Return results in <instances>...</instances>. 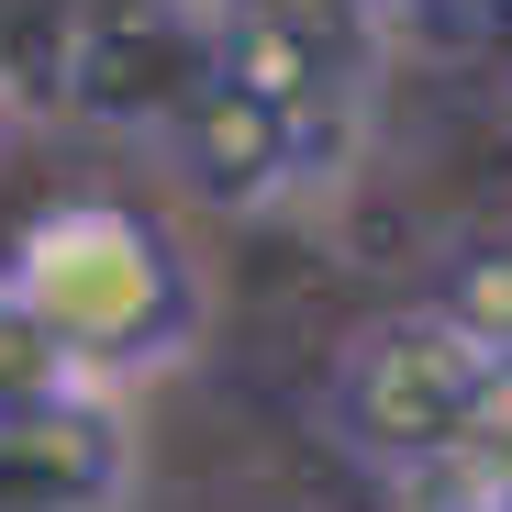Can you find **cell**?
I'll use <instances>...</instances> for the list:
<instances>
[{"label": "cell", "instance_id": "6da1fadb", "mask_svg": "<svg viewBox=\"0 0 512 512\" xmlns=\"http://www.w3.org/2000/svg\"><path fill=\"white\" fill-rule=\"evenodd\" d=\"M0 268H12L23 312L45 323V346L67 357V379L90 401H123L134 379L179 368L190 334H201V268L134 201H56V212H34Z\"/></svg>", "mask_w": 512, "mask_h": 512}, {"label": "cell", "instance_id": "7a4b0ae2", "mask_svg": "<svg viewBox=\"0 0 512 512\" xmlns=\"http://www.w3.org/2000/svg\"><path fill=\"white\" fill-rule=\"evenodd\" d=\"M501 390H512V357H490L468 323H446L435 301L412 312H379L346 334L334 357V390H323V423L357 468H379L390 490L412 501H457L490 479V435H501Z\"/></svg>", "mask_w": 512, "mask_h": 512}, {"label": "cell", "instance_id": "3957f363", "mask_svg": "<svg viewBox=\"0 0 512 512\" xmlns=\"http://www.w3.org/2000/svg\"><path fill=\"white\" fill-rule=\"evenodd\" d=\"M223 67H234V23L212 0H90L78 45H67L56 112L101 123V134L179 145V123L223 90Z\"/></svg>", "mask_w": 512, "mask_h": 512}, {"label": "cell", "instance_id": "277c9868", "mask_svg": "<svg viewBox=\"0 0 512 512\" xmlns=\"http://www.w3.org/2000/svg\"><path fill=\"white\" fill-rule=\"evenodd\" d=\"M379 34L357 0H279V12L234 23V78L256 101H279L334 167L368 145V101H379Z\"/></svg>", "mask_w": 512, "mask_h": 512}, {"label": "cell", "instance_id": "5b68a950", "mask_svg": "<svg viewBox=\"0 0 512 512\" xmlns=\"http://www.w3.org/2000/svg\"><path fill=\"white\" fill-rule=\"evenodd\" d=\"M167 167H179V190L212 201V212H290V201H312V190L346 179V167H334V156L279 112V101H256L234 67H223V90L179 123Z\"/></svg>", "mask_w": 512, "mask_h": 512}, {"label": "cell", "instance_id": "8992f818", "mask_svg": "<svg viewBox=\"0 0 512 512\" xmlns=\"http://www.w3.org/2000/svg\"><path fill=\"white\" fill-rule=\"evenodd\" d=\"M134 412L123 401H34L0 412V512H123L134 501Z\"/></svg>", "mask_w": 512, "mask_h": 512}, {"label": "cell", "instance_id": "52a82bcc", "mask_svg": "<svg viewBox=\"0 0 512 512\" xmlns=\"http://www.w3.org/2000/svg\"><path fill=\"white\" fill-rule=\"evenodd\" d=\"M78 379H67V357L45 346V323L23 312V290H12V268H0V412H34V401H67Z\"/></svg>", "mask_w": 512, "mask_h": 512}, {"label": "cell", "instance_id": "ba28073f", "mask_svg": "<svg viewBox=\"0 0 512 512\" xmlns=\"http://www.w3.org/2000/svg\"><path fill=\"white\" fill-rule=\"evenodd\" d=\"M435 312H446V323H468L490 357H512V245H479L468 268L435 290Z\"/></svg>", "mask_w": 512, "mask_h": 512}, {"label": "cell", "instance_id": "9c48e42d", "mask_svg": "<svg viewBox=\"0 0 512 512\" xmlns=\"http://www.w3.org/2000/svg\"><path fill=\"white\" fill-rule=\"evenodd\" d=\"M412 512H512V490H457V501H412Z\"/></svg>", "mask_w": 512, "mask_h": 512}, {"label": "cell", "instance_id": "30bf717a", "mask_svg": "<svg viewBox=\"0 0 512 512\" xmlns=\"http://www.w3.org/2000/svg\"><path fill=\"white\" fill-rule=\"evenodd\" d=\"M212 12H223V23H256V12H279V0H212Z\"/></svg>", "mask_w": 512, "mask_h": 512}, {"label": "cell", "instance_id": "8fae6325", "mask_svg": "<svg viewBox=\"0 0 512 512\" xmlns=\"http://www.w3.org/2000/svg\"><path fill=\"white\" fill-rule=\"evenodd\" d=\"M357 12H368V23H390V12H412V0H357Z\"/></svg>", "mask_w": 512, "mask_h": 512}]
</instances>
